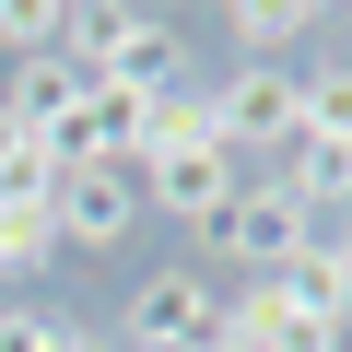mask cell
Instances as JSON below:
<instances>
[{
    "label": "cell",
    "mask_w": 352,
    "mask_h": 352,
    "mask_svg": "<svg viewBox=\"0 0 352 352\" xmlns=\"http://www.w3.org/2000/svg\"><path fill=\"white\" fill-rule=\"evenodd\" d=\"M47 258H59L47 200H0V270H47Z\"/></svg>",
    "instance_id": "cell-12"
},
{
    "label": "cell",
    "mask_w": 352,
    "mask_h": 352,
    "mask_svg": "<svg viewBox=\"0 0 352 352\" xmlns=\"http://www.w3.org/2000/svg\"><path fill=\"white\" fill-rule=\"evenodd\" d=\"M129 176H141V200L176 212V223H212V212L247 188V164H235V153H141Z\"/></svg>",
    "instance_id": "cell-5"
},
{
    "label": "cell",
    "mask_w": 352,
    "mask_h": 352,
    "mask_svg": "<svg viewBox=\"0 0 352 352\" xmlns=\"http://www.w3.org/2000/svg\"><path fill=\"white\" fill-rule=\"evenodd\" d=\"M294 141L352 153V71H305V94H294Z\"/></svg>",
    "instance_id": "cell-9"
},
{
    "label": "cell",
    "mask_w": 352,
    "mask_h": 352,
    "mask_svg": "<svg viewBox=\"0 0 352 352\" xmlns=\"http://www.w3.org/2000/svg\"><path fill=\"white\" fill-rule=\"evenodd\" d=\"M82 82H94L82 59H12V82H0V106H12V118H24L36 141H47V129H59V118L82 106Z\"/></svg>",
    "instance_id": "cell-6"
},
{
    "label": "cell",
    "mask_w": 352,
    "mask_h": 352,
    "mask_svg": "<svg viewBox=\"0 0 352 352\" xmlns=\"http://www.w3.org/2000/svg\"><path fill=\"white\" fill-rule=\"evenodd\" d=\"M0 352H106L94 329H59V317H36V305H0Z\"/></svg>",
    "instance_id": "cell-13"
},
{
    "label": "cell",
    "mask_w": 352,
    "mask_h": 352,
    "mask_svg": "<svg viewBox=\"0 0 352 352\" xmlns=\"http://www.w3.org/2000/svg\"><path fill=\"white\" fill-rule=\"evenodd\" d=\"M200 247H212V258H247V282H270V270H294V258L317 247V223H305V200L282 188V176H247V188L200 223Z\"/></svg>",
    "instance_id": "cell-2"
},
{
    "label": "cell",
    "mask_w": 352,
    "mask_h": 352,
    "mask_svg": "<svg viewBox=\"0 0 352 352\" xmlns=\"http://www.w3.org/2000/svg\"><path fill=\"white\" fill-rule=\"evenodd\" d=\"M270 282H282V305H294V317H317L329 340L352 329V270H340V247H329V235H317L294 270H270Z\"/></svg>",
    "instance_id": "cell-7"
},
{
    "label": "cell",
    "mask_w": 352,
    "mask_h": 352,
    "mask_svg": "<svg viewBox=\"0 0 352 352\" xmlns=\"http://www.w3.org/2000/svg\"><path fill=\"white\" fill-rule=\"evenodd\" d=\"M59 188V164H47V141L12 118V106H0V200H47Z\"/></svg>",
    "instance_id": "cell-10"
},
{
    "label": "cell",
    "mask_w": 352,
    "mask_h": 352,
    "mask_svg": "<svg viewBox=\"0 0 352 352\" xmlns=\"http://www.w3.org/2000/svg\"><path fill=\"white\" fill-rule=\"evenodd\" d=\"M118 329H129V352H212V340H223V294H212L200 270H153V282L118 305Z\"/></svg>",
    "instance_id": "cell-4"
},
{
    "label": "cell",
    "mask_w": 352,
    "mask_h": 352,
    "mask_svg": "<svg viewBox=\"0 0 352 352\" xmlns=\"http://www.w3.org/2000/svg\"><path fill=\"white\" fill-rule=\"evenodd\" d=\"M329 247H340V270H352V223H340V235H329Z\"/></svg>",
    "instance_id": "cell-14"
},
{
    "label": "cell",
    "mask_w": 352,
    "mask_h": 352,
    "mask_svg": "<svg viewBox=\"0 0 352 352\" xmlns=\"http://www.w3.org/2000/svg\"><path fill=\"white\" fill-rule=\"evenodd\" d=\"M47 223H59L71 258H118V247L141 235V176H129V164H59Z\"/></svg>",
    "instance_id": "cell-3"
},
{
    "label": "cell",
    "mask_w": 352,
    "mask_h": 352,
    "mask_svg": "<svg viewBox=\"0 0 352 352\" xmlns=\"http://www.w3.org/2000/svg\"><path fill=\"white\" fill-rule=\"evenodd\" d=\"M0 59H71V12H47V0H0Z\"/></svg>",
    "instance_id": "cell-11"
},
{
    "label": "cell",
    "mask_w": 352,
    "mask_h": 352,
    "mask_svg": "<svg viewBox=\"0 0 352 352\" xmlns=\"http://www.w3.org/2000/svg\"><path fill=\"white\" fill-rule=\"evenodd\" d=\"M223 36H235V59L294 71V47L317 36V12H305V0H235V12H223Z\"/></svg>",
    "instance_id": "cell-8"
},
{
    "label": "cell",
    "mask_w": 352,
    "mask_h": 352,
    "mask_svg": "<svg viewBox=\"0 0 352 352\" xmlns=\"http://www.w3.org/2000/svg\"><path fill=\"white\" fill-rule=\"evenodd\" d=\"M294 94H305V59H294V71H270V59H235V71L212 82V141H223L247 176H270V164L294 153Z\"/></svg>",
    "instance_id": "cell-1"
}]
</instances>
